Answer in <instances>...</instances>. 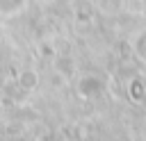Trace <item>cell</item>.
I'll use <instances>...</instances> for the list:
<instances>
[{
    "instance_id": "cell-3",
    "label": "cell",
    "mask_w": 146,
    "mask_h": 141,
    "mask_svg": "<svg viewBox=\"0 0 146 141\" xmlns=\"http://www.w3.org/2000/svg\"><path fill=\"white\" fill-rule=\"evenodd\" d=\"M27 0H0V18H11L25 9Z\"/></svg>"
},
{
    "instance_id": "cell-4",
    "label": "cell",
    "mask_w": 146,
    "mask_h": 141,
    "mask_svg": "<svg viewBox=\"0 0 146 141\" xmlns=\"http://www.w3.org/2000/svg\"><path fill=\"white\" fill-rule=\"evenodd\" d=\"M135 52H137V57L141 61H146V32H141L139 39L135 41Z\"/></svg>"
},
{
    "instance_id": "cell-1",
    "label": "cell",
    "mask_w": 146,
    "mask_h": 141,
    "mask_svg": "<svg viewBox=\"0 0 146 141\" xmlns=\"http://www.w3.org/2000/svg\"><path fill=\"white\" fill-rule=\"evenodd\" d=\"M75 93L82 100H96L105 93V82H103V77H98L94 73H87L75 82Z\"/></svg>"
},
{
    "instance_id": "cell-2",
    "label": "cell",
    "mask_w": 146,
    "mask_h": 141,
    "mask_svg": "<svg viewBox=\"0 0 146 141\" xmlns=\"http://www.w3.org/2000/svg\"><path fill=\"white\" fill-rule=\"evenodd\" d=\"M16 82H18V86H21V89H25V91H34V89L39 86V73H36V70H32V68H25V70H21V73H18Z\"/></svg>"
}]
</instances>
